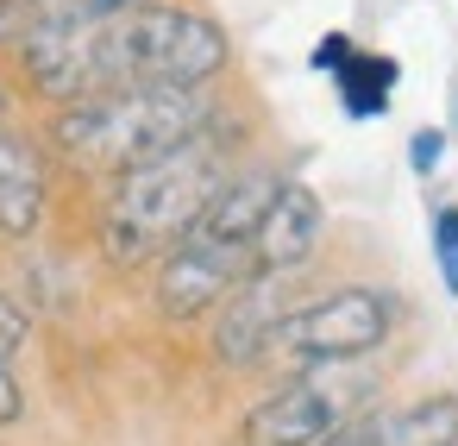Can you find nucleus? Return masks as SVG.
<instances>
[{
  "label": "nucleus",
  "instance_id": "nucleus-1",
  "mask_svg": "<svg viewBox=\"0 0 458 446\" xmlns=\"http://www.w3.org/2000/svg\"><path fill=\"white\" fill-rule=\"evenodd\" d=\"M20 57L32 89L70 107L120 89H201L226 70V39L189 7H132L89 26H38L20 39Z\"/></svg>",
  "mask_w": 458,
  "mask_h": 446
},
{
  "label": "nucleus",
  "instance_id": "nucleus-2",
  "mask_svg": "<svg viewBox=\"0 0 458 446\" xmlns=\"http://www.w3.org/2000/svg\"><path fill=\"white\" fill-rule=\"evenodd\" d=\"M208 133V101L201 89H120V95H89L57 114V145L82 170L126 176L176 145Z\"/></svg>",
  "mask_w": 458,
  "mask_h": 446
},
{
  "label": "nucleus",
  "instance_id": "nucleus-3",
  "mask_svg": "<svg viewBox=\"0 0 458 446\" xmlns=\"http://www.w3.org/2000/svg\"><path fill=\"white\" fill-rule=\"evenodd\" d=\"M226 183V158L208 133H195L189 145L126 170L114 183V208H107V252L139 264L151 252H170L176 239L195 233V220L208 214V202Z\"/></svg>",
  "mask_w": 458,
  "mask_h": 446
},
{
  "label": "nucleus",
  "instance_id": "nucleus-4",
  "mask_svg": "<svg viewBox=\"0 0 458 446\" xmlns=\"http://www.w3.org/2000/svg\"><path fill=\"white\" fill-rule=\"evenodd\" d=\"M389 296L377 289H333L308 308H295L276 333L283 352L308 358V365H345V358H364L370 346H383L389 333Z\"/></svg>",
  "mask_w": 458,
  "mask_h": 446
},
{
  "label": "nucleus",
  "instance_id": "nucleus-5",
  "mask_svg": "<svg viewBox=\"0 0 458 446\" xmlns=\"http://www.w3.org/2000/svg\"><path fill=\"white\" fill-rule=\"evenodd\" d=\"M352 396H364V383L352 390V383H339L333 371H308V377L283 383L276 396H264V402L245 415L239 440H245V446H320V440L352 415Z\"/></svg>",
  "mask_w": 458,
  "mask_h": 446
},
{
  "label": "nucleus",
  "instance_id": "nucleus-6",
  "mask_svg": "<svg viewBox=\"0 0 458 446\" xmlns=\"http://www.w3.org/2000/svg\"><path fill=\"white\" fill-rule=\"evenodd\" d=\"M245 264H251L245 245H220V239H201V233L176 239L164 252V264H157V302H164V314H176V321L208 314L226 289H239V277H251Z\"/></svg>",
  "mask_w": 458,
  "mask_h": 446
},
{
  "label": "nucleus",
  "instance_id": "nucleus-7",
  "mask_svg": "<svg viewBox=\"0 0 458 446\" xmlns=\"http://www.w3.org/2000/svg\"><path fill=\"white\" fill-rule=\"evenodd\" d=\"M289 270H251V283H239V296L226 302L214 339H220V358L226 365H251L264 358V346H276L283 321H289Z\"/></svg>",
  "mask_w": 458,
  "mask_h": 446
},
{
  "label": "nucleus",
  "instance_id": "nucleus-8",
  "mask_svg": "<svg viewBox=\"0 0 458 446\" xmlns=\"http://www.w3.org/2000/svg\"><path fill=\"white\" fill-rule=\"evenodd\" d=\"M314 239H320V195L308 183H276V195L251 233V264L258 270H295V264H308Z\"/></svg>",
  "mask_w": 458,
  "mask_h": 446
},
{
  "label": "nucleus",
  "instance_id": "nucleus-9",
  "mask_svg": "<svg viewBox=\"0 0 458 446\" xmlns=\"http://www.w3.org/2000/svg\"><path fill=\"white\" fill-rule=\"evenodd\" d=\"M45 214V151L26 133H0V233L26 239Z\"/></svg>",
  "mask_w": 458,
  "mask_h": 446
},
{
  "label": "nucleus",
  "instance_id": "nucleus-10",
  "mask_svg": "<svg viewBox=\"0 0 458 446\" xmlns=\"http://www.w3.org/2000/svg\"><path fill=\"white\" fill-rule=\"evenodd\" d=\"M270 195H276V176H270V170H239V176H226V183H220V195L208 202V214L195 220V233H201V239H220V245H245V252H251V233H258V220H264Z\"/></svg>",
  "mask_w": 458,
  "mask_h": 446
},
{
  "label": "nucleus",
  "instance_id": "nucleus-11",
  "mask_svg": "<svg viewBox=\"0 0 458 446\" xmlns=\"http://www.w3.org/2000/svg\"><path fill=\"white\" fill-rule=\"evenodd\" d=\"M377 446H458V396H427L414 408L377 415Z\"/></svg>",
  "mask_w": 458,
  "mask_h": 446
},
{
  "label": "nucleus",
  "instance_id": "nucleus-12",
  "mask_svg": "<svg viewBox=\"0 0 458 446\" xmlns=\"http://www.w3.org/2000/svg\"><path fill=\"white\" fill-rule=\"evenodd\" d=\"M333 82H339V101H345V114H352V120H377V114L389 107L395 64H389V57H364V51H352V57H345V70H339Z\"/></svg>",
  "mask_w": 458,
  "mask_h": 446
},
{
  "label": "nucleus",
  "instance_id": "nucleus-13",
  "mask_svg": "<svg viewBox=\"0 0 458 446\" xmlns=\"http://www.w3.org/2000/svg\"><path fill=\"white\" fill-rule=\"evenodd\" d=\"M145 0H13V32H38V26H89V20H114L132 13Z\"/></svg>",
  "mask_w": 458,
  "mask_h": 446
},
{
  "label": "nucleus",
  "instance_id": "nucleus-14",
  "mask_svg": "<svg viewBox=\"0 0 458 446\" xmlns=\"http://www.w3.org/2000/svg\"><path fill=\"white\" fill-rule=\"evenodd\" d=\"M433 258H439L445 289L458 296V208H439V214H433Z\"/></svg>",
  "mask_w": 458,
  "mask_h": 446
},
{
  "label": "nucleus",
  "instance_id": "nucleus-15",
  "mask_svg": "<svg viewBox=\"0 0 458 446\" xmlns=\"http://www.w3.org/2000/svg\"><path fill=\"white\" fill-rule=\"evenodd\" d=\"M439 158H445V133H433V126H427V133H414V139H408V164H414V176H433V170H439Z\"/></svg>",
  "mask_w": 458,
  "mask_h": 446
},
{
  "label": "nucleus",
  "instance_id": "nucleus-16",
  "mask_svg": "<svg viewBox=\"0 0 458 446\" xmlns=\"http://www.w3.org/2000/svg\"><path fill=\"white\" fill-rule=\"evenodd\" d=\"M20 346H26V314H20L7 296H0V358L20 352Z\"/></svg>",
  "mask_w": 458,
  "mask_h": 446
},
{
  "label": "nucleus",
  "instance_id": "nucleus-17",
  "mask_svg": "<svg viewBox=\"0 0 458 446\" xmlns=\"http://www.w3.org/2000/svg\"><path fill=\"white\" fill-rule=\"evenodd\" d=\"M345 57H352V45L333 32V39H320V51H314V70H327V76H339L345 70Z\"/></svg>",
  "mask_w": 458,
  "mask_h": 446
},
{
  "label": "nucleus",
  "instance_id": "nucleus-18",
  "mask_svg": "<svg viewBox=\"0 0 458 446\" xmlns=\"http://www.w3.org/2000/svg\"><path fill=\"white\" fill-rule=\"evenodd\" d=\"M7 421H20V383H13L7 358H0V427H7Z\"/></svg>",
  "mask_w": 458,
  "mask_h": 446
},
{
  "label": "nucleus",
  "instance_id": "nucleus-19",
  "mask_svg": "<svg viewBox=\"0 0 458 446\" xmlns=\"http://www.w3.org/2000/svg\"><path fill=\"white\" fill-rule=\"evenodd\" d=\"M0 39H20L13 32V0H0Z\"/></svg>",
  "mask_w": 458,
  "mask_h": 446
},
{
  "label": "nucleus",
  "instance_id": "nucleus-20",
  "mask_svg": "<svg viewBox=\"0 0 458 446\" xmlns=\"http://www.w3.org/2000/svg\"><path fill=\"white\" fill-rule=\"evenodd\" d=\"M0 120H7V89H0Z\"/></svg>",
  "mask_w": 458,
  "mask_h": 446
}]
</instances>
